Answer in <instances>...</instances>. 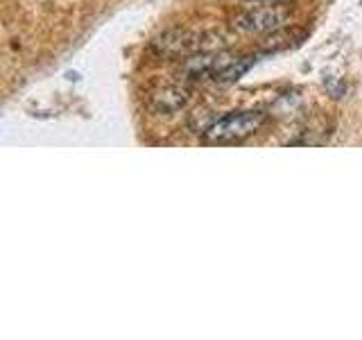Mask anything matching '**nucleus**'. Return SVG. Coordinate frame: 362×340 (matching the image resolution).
<instances>
[{
    "instance_id": "423d86ee",
    "label": "nucleus",
    "mask_w": 362,
    "mask_h": 340,
    "mask_svg": "<svg viewBox=\"0 0 362 340\" xmlns=\"http://www.w3.org/2000/svg\"><path fill=\"white\" fill-rule=\"evenodd\" d=\"M254 64H256V57H233V60L218 73L215 82H220V84H233L245 73H249V68H252Z\"/></svg>"
},
{
    "instance_id": "f257e3e1",
    "label": "nucleus",
    "mask_w": 362,
    "mask_h": 340,
    "mask_svg": "<svg viewBox=\"0 0 362 340\" xmlns=\"http://www.w3.org/2000/svg\"><path fill=\"white\" fill-rule=\"evenodd\" d=\"M265 120L263 111H229L220 118H213L206 128L202 130L204 139L215 143H229L240 141L252 136L260 130V125Z\"/></svg>"
},
{
    "instance_id": "0eeeda50",
    "label": "nucleus",
    "mask_w": 362,
    "mask_h": 340,
    "mask_svg": "<svg viewBox=\"0 0 362 340\" xmlns=\"http://www.w3.org/2000/svg\"><path fill=\"white\" fill-rule=\"evenodd\" d=\"M252 3H272V0H252Z\"/></svg>"
},
{
    "instance_id": "f03ea898",
    "label": "nucleus",
    "mask_w": 362,
    "mask_h": 340,
    "mask_svg": "<svg viewBox=\"0 0 362 340\" xmlns=\"http://www.w3.org/2000/svg\"><path fill=\"white\" fill-rule=\"evenodd\" d=\"M288 9L283 5H258L243 11L233 18L235 30L240 32H254V34H263V32H274L281 26L288 23Z\"/></svg>"
},
{
    "instance_id": "39448f33",
    "label": "nucleus",
    "mask_w": 362,
    "mask_h": 340,
    "mask_svg": "<svg viewBox=\"0 0 362 340\" xmlns=\"http://www.w3.org/2000/svg\"><path fill=\"white\" fill-rule=\"evenodd\" d=\"M188 102V91L184 86H165L150 96V107L156 113H175Z\"/></svg>"
},
{
    "instance_id": "20e7f679",
    "label": "nucleus",
    "mask_w": 362,
    "mask_h": 340,
    "mask_svg": "<svg viewBox=\"0 0 362 340\" xmlns=\"http://www.w3.org/2000/svg\"><path fill=\"white\" fill-rule=\"evenodd\" d=\"M199 41L197 37L184 32V30H168L161 37H156L150 43V52L158 60H170V57H179V55H192L199 52Z\"/></svg>"
},
{
    "instance_id": "7ed1b4c3",
    "label": "nucleus",
    "mask_w": 362,
    "mask_h": 340,
    "mask_svg": "<svg viewBox=\"0 0 362 340\" xmlns=\"http://www.w3.org/2000/svg\"><path fill=\"white\" fill-rule=\"evenodd\" d=\"M233 60L231 55L226 52H213V50H199L186 57L184 64H181V75L186 79H215L222 68Z\"/></svg>"
}]
</instances>
